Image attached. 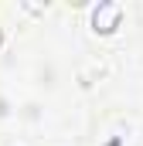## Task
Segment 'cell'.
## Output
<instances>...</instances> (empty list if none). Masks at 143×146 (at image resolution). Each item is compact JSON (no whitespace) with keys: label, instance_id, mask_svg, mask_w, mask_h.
I'll return each mask as SVG.
<instances>
[{"label":"cell","instance_id":"6da1fadb","mask_svg":"<svg viewBox=\"0 0 143 146\" xmlns=\"http://www.w3.org/2000/svg\"><path fill=\"white\" fill-rule=\"evenodd\" d=\"M119 14H123V7H119V3H102V7L96 10V17H92L96 31H99V34L116 31V24H119Z\"/></svg>","mask_w":143,"mask_h":146}]
</instances>
